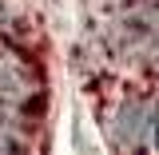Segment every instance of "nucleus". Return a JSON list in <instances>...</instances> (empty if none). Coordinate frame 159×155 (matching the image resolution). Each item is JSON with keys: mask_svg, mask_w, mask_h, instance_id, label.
<instances>
[{"mask_svg": "<svg viewBox=\"0 0 159 155\" xmlns=\"http://www.w3.org/2000/svg\"><path fill=\"white\" fill-rule=\"evenodd\" d=\"M40 92H44V84H40L36 64L24 56V52L8 48L0 40V103L28 107L32 99H40Z\"/></svg>", "mask_w": 159, "mask_h": 155, "instance_id": "1", "label": "nucleus"}, {"mask_svg": "<svg viewBox=\"0 0 159 155\" xmlns=\"http://www.w3.org/2000/svg\"><path fill=\"white\" fill-rule=\"evenodd\" d=\"M147 116H151V103L139 96H127L116 107V116L107 119V135H111V147H139V139L147 131Z\"/></svg>", "mask_w": 159, "mask_h": 155, "instance_id": "2", "label": "nucleus"}, {"mask_svg": "<svg viewBox=\"0 0 159 155\" xmlns=\"http://www.w3.org/2000/svg\"><path fill=\"white\" fill-rule=\"evenodd\" d=\"M119 32L127 40V48H151V44H159V0H139V4H131Z\"/></svg>", "mask_w": 159, "mask_h": 155, "instance_id": "3", "label": "nucleus"}, {"mask_svg": "<svg viewBox=\"0 0 159 155\" xmlns=\"http://www.w3.org/2000/svg\"><path fill=\"white\" fill-rule=\"evenodd\" d=\"M147 127H151V143L159 147V103L151 107V116H147Z\"/></svg>", "mask_w": 159, "mask_h": 155, "instance_id": "4", "label": "nucleus"}]
</instances>
